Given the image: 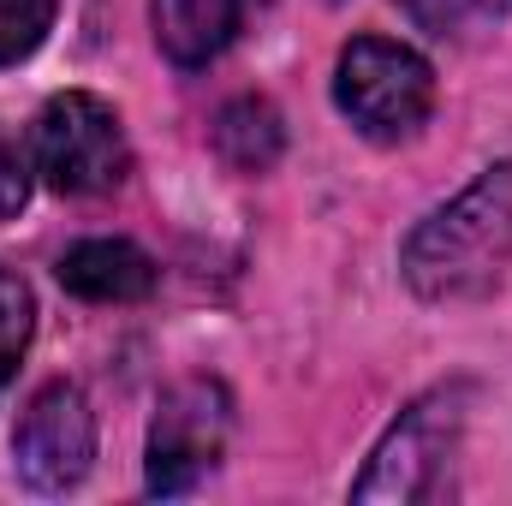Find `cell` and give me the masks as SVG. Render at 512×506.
Instances as JSON below:
<instances>
[{
    "label": "cell",
    "mask_w": 512,
    "mask_h": 506,
    "mask_svg": "<svg viewBox=\"0 0 512 506\" xmlns=\"http://www.w3.org/2000/svg\"><path fill=\"white\" fill-rule=\"evenodd\" d=\"M334 102L352 126L376 143L411 137L435 108V72L423 54H411L405 42H382V36H358L340 48L334 66Z\"/></svg>",
    "instance_id": "obj_2"
},
{
    "label": "cell",
    "mask_w": 512,
    "mask_h": 506,
    "mask_svg": "<svg viewBox=\"0 0 512 506\" xmlns=\"http://www.w3.org/2000/svg\"><path fill=\"white\" fill-rule=\"evenodd\" d=\"M48 24H54V0H0V66L36 54Z\"/></svg>",
    "instance_id": "obj_11"
},
{
    "label": "cell",
    "mask_w": 512,
    "mask_h": 506,
    "mask_svg": "<svg viewBox=\"0 0 512 506\" xmlns=\"http://www.w3.org/2000/svg\"><path fill=\"white\" fill-rule=\"evenodd\" d=\"M233 399L209 376L173 381L149 423V495H191L227 453Z\"/></svg>",
    "instance_id": "obj_5"
},
{
    "label": "cell",
    "mask_w": 512,
    "mask_h": 506,
    "mask_svg": "<svg viewBox=\"0 0 512 506\" xmlns=\"http://www.w3.org/2000/svg\"><path fill=\"white\" fill-rule=\"evenodd\" d=\"M465 435V387H435L423 393L411 411H399V423L382 435V447L370 453V471L352 483V501H429L441 495V471L453 465Z\"/></svg>",
    "instance_id": "obj_3"
},
{
    "label": "cell",
    "mask_w": 512,
    "mask_h": 506,
    "mask_svg": "<svg viewBox=\"0 0 512 506\" xmlns=\"http://www.w3.org/2000/svg\"><path fill=\"white\" fill-rule=\"evenodd\" d=\"M131 167L126 126L102 96L66 90L42 108L36 120V173L60 191V197H96L114 191Z\"/></svg>",
    "instance_id": "obj_4"
},
{
    "label": "cell",
    "mask_w": 512,
    "mask_h": 506,
    "mask_svg": "<svg viewBox=\"0 0 512 506\" xmlns=\"http://www.w3.org/2000/svg\"><path fill=\"white\" fill-rule=\"evenodd\" d=\"M239 0H155V42L179 66H209L239 36Z\"/></svg>",
    "instance_id": "obj_8"
},
{
    "label": "cell",
    "mask_w": 512,
    "mask_h": 506,
    "mask_svg": "<svg viewBox=\"0 0 512 506\" xmlns=\"http://www.w3.org/2000/svg\"><path fill=\"white\" fill-rule=\"evenodd\" d=\"M12 459H18V477L42 495H60L72 483H84L90 459H96V417H90V399L72 387V381H48L18 429H12Z\"/></svg>",
    "instance_id": "obj_6"
},
{
    "label": "cell",
    "mask_w": 512,
    "mask_h": 506,
    "mask_svg": "<svg viewBox=\"0 0 512 506\" xmlns=\"http://www.w3.org/2000/svg\"><path fill=\"white\" fill-rule=\"evenodd\" d=\"M512 268V161L489 167L453 203L423 215L399 251V274L429 304L483 298Z\"/></svg>",
    "instance_id": "obj_1"
},
{
    "label": "cell",
    "mask_w": 512,
    "mask_h": 506,
    "mask_svg": "<svg viewBox=\"0 0 512 506\" xmlns=\"http://www.w3.org/2000/svg\"><path fill=\"white\" fill-rule=\"evenodd\" d=\"M286 149V126L274 114V102L262 96H239L215 114V155L233 167V173H268Z\"/></svg>",
    "instance_id": "obj_9"
},
{
    "label": "cell",
    "mask_w": 512,
    "mask_h": 506,
    "mask_svg": "<svg viewBox=\"0 0 512 506\" xmlns=\"http://www.w3.org/2000/svg\"><path fill=\"white\" fill-rule=\"evenodd\" d=\"M471 6H477V0H405V12H411V18H417L423 30H435V36H447V30H459Z\"/></svg>",
    "instance_id": "obj_13"
},
{
    "label": "cell",
    "mask_w": 512,
    "mask_h": 506,
    "mask_svg": "<svg viewBox=\"0 0 512 506\" xmlns=\"http://www.w3.org/2000/svg\"><path fill=\"white\" fill-rule=\"evenodd\" d=\"M30 334H36V298H30V286L12 268H0V387L12 381Z\"/></svg>",
    "instance_id": "obj_10"
},
{
    "label": "cell",
    "mask_w": 512,
    "mask_h": 506,
    "mask_svg": "<svg viewBox=\"0 0 512 506\" xmlns=\"http://www.w3.org/2000/svg\"><path fill=\"white\" fill-rule=\"evenodd\" d=\"M54 274L72 298H90V304H137L155 292V262L131 239H78Z\"/></svg>",
    "instance_id": "obj_7"
},
{
    "label": "cell",
    "mask_w": 512,
    "mask_h": 506,
    "mask_svg": "<svg viewBox=\"0 0 512 506\" xmlns=\"http://www.w3.org/2000/svg\"><path fill=\"white\" fill-rule=\"evenodd\" d=\"M24 197H30V161H24V149L0 131V221H12V215L24 209Z\"/></svg>",
    "instance_id": "obj_12"
}]
</instances>
